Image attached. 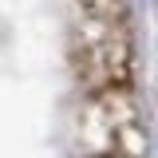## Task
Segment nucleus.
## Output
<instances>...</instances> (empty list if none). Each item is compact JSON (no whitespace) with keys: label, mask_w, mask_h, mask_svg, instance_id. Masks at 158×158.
Wrapping results in <instances>:
<instances>
[]
</instances>
